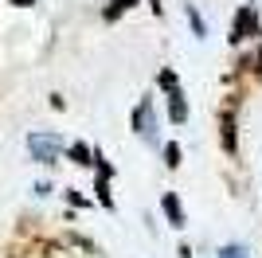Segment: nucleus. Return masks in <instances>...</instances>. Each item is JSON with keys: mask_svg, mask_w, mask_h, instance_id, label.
I'll list each match as a JSON object with an SVG mask.
<instances>
[{"mask_svg": "<svg viewBox=\"0 0 262 258\" xmlns=\"http://www.w3.org/2000/svg\"><path fill=\"white\" fill-rule=\"evenodd\" d=\"M247 35H258V16H254V8H239L235 28H231V43L247 39Z\"/></svg>", "mask_w": 262, "mask_h": 258, "instance_id": "nucleus-1", "label": "nucleus"}, {"mask_svg": "<svg viewBox=\"0 0 262 258\" xmlns=\"http://www.w3.org/2000/svg\"><path fill=\"white\" fill-rule=\"evenodd\" d=\"M219 141H223L227 153L239 149V137H235V110H223V118H219Z\"/></svg>", "mask_w": 262, "mask_h": 258, "instance_id": "nucleus-2", "label": "nucleus"}, {"mask_svg": "<svg viewBox=\"0 0 262 258\" xmlns=\"http://www.w3.org/2000/svg\"><path fill=\"white\" fill-rule=\"evenodd\" d=\"M164 211H168L172 227H184V211H180V200H176L172 192H164Z\"/></svg>", "mask_w": 262, "mask_h": 258, "instance_id": "nucleus-3", "label": "nucleus"}, {"mask_svg": "<svg viewBox=\"0 0 262 258\" xmlns=\"http://www.w3.org/2000/svg\"><path fill=\"white\" fill-rule=\"evenodd\" d=\"M133 4H137V0H114V4H110V12H106V20H118L121 12L133 8Z\"/></svg>", "mask_w": 262, "mask_h": 258, "instance_id": "nucleus-4", "label": "nucleus"}, {"mask_svg": "<svg viewBox=\"0 0 262 258\" xmlns=\"http://www.w3.org/2000/svg\"><path fill=\"white\" fill-rule=\"evenodd\" d=\"M164 157H168V168H180V145H164Z\"/></svg>", "mask_w": 262, "mask_h": 258, "instance_id": "nucleus-5", "label": "nucleus"}, {"mask_svg": "<svg viewBox=\"0 0 262 258\" xmlns=\"http://www.w3.org/2000/svg\"><path fill=\"white\" fill-rule=\"evenodd\" d=\"M71 153H75V161H78V164H90V161H86V157H90V153H86V145H75Z\"/></svg>", "mask_w": 262, "mask_h": 258, "instance_id": "nucleus-6", "label": "nucleus"}, {"mask_svg": "<svg viewBox=\"0 0 262 258\" xmlns=\"http://www.w3.org/2000/svg\"><path fill=\"white\" fill-rule=\"evenodd\" d=\"M254 71H258V75H262V55H254Z\"/></svg>", "mask_w": 262, "mask_h": 258, "instance_id": "nucleus-7", "label": "nucleus"}, {"mask_svg": "<svg viewBox=\"0 0 262 258\" xmlns=\"http://www.w3.org/2000/svg\"><path fill=\"white\" fill-rule=\"evenodd\" d=\"M12 4H20V8H28V4H35V0H12Z\"/></svg>", "mask_w": 262, "mask_h": 258, "instance_id": "nucleus-8", "label": "nucleus"}]
</instances>
